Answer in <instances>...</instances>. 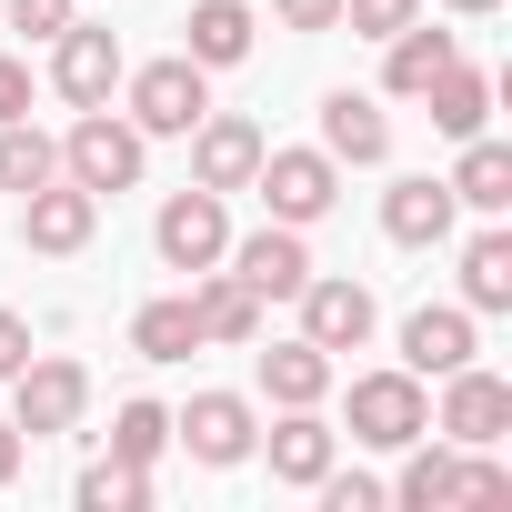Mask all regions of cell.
Instances as JSON below:
<instances>
[{"label":"cell","instance_id":"obj_37","mask_svg":"<svg viewBox=\"0 0 512 512\" xmlns=\"http://www.w3.org/2000/svg\"><path fill=\"white\" fill-rule=\"evenodd\" d=\"M21 452H31V442H21V422H0V492L21 482Z\"/></svg>","mask_w":512,"mask_h":512},{"label":"cell","instance_id":"obj_34","mask_svg":"<svg viewBox=\"0 0 512 512\" xmlns=\"http://www.w3.org/2000/svg\"><path fill=\"white\" fill-rule=\"evenodd\" d=\"M282 31H342V0H272Z\"/></svg>","mask_w":512,"mask_h":512},{"label":"cell","instance_id":"obj_3","mask_svg":"<svg viewBox=\"0 0 512 512\" xmlns=\"http://www.w3.org/2000/svg\"><path fill=\"white\" fill-rule=\"evenodd\" d=\"M81 412H91V372H81V362L31 352V362L11 372V422H21V442H51V432H71Z\"/></svg>","mask_w":512,"mask_h":512},{"label":"cell","instance_id":"obj_14","mask_svg":"<svg viewBox=\"0 0 512 512\" xmlns=\"http://www.w3.org/2000/svg\"><path fill=\"white\" fill-rule=\"evenodd\" d=\"M452 221H462V201H452V181H432V171H412V181L382 191V231H392L402 251H442Z\"/></svg>","mask_w":512,"mask_h":512},{"label":"cell","instance_id":"obj_6","mask_svg":"<svg viewBox=\"0 0 512 512\" xmlns=\"http://www.w3.org/2000/svg\"><path fill=\"white\" fill-rule=\"evenodd\" d=\"M151 251H161V262L171 272H211L221 262V251H231V211H221V191H171L161 201V221H151Z\"/></svg>","mask_w":512,"mask_h":512},{"label":"cell","instance_id":"obj_36","mask_svg":"<svg viewBox=\"0 0 512 512\" xmlns=\"http://www.w3.org/2000/svg\"><path fill=\"white\" fill-rule=\"evenodd\" d=\"M21 362H31V322H21V312H0V382H11Z\"/></svg>","mask_w":512,"mask_h":512},{"label":"cell","instance_id":"obj_26","mask_svg":"<svg viewBox=\"0 0 512 512\" xmlns=\"http://www.w3.org/2000/svg\"><path fill=\"white\" fill-rule=\"evenodd\" d=\"M131 352H141V362H191V352H201L191 292H171V302H141V312H131Z\"/></svg>","mask_w":512,"mask_h":512},{"label":"cell","instance_id":"obj_30","mask_svg":"<svg viewBox=\"0 0 512 512\" xmlns=\"http://www.w3.org/2000/svg\"><path fill=\"white\" fill-rule=\"evenodd\" d=\"M342 21H352V41H392L402 21H422V0H342Z\"/></svg>","mask_w":512,"mask_h":512},{"label":"cell","instance_id":"obj_9","mask_svg":"<svg viewBox=\"0 0 512 512\" xmlns=\"http://www.w3.org/2000/svg\"><path fill=\"white\" fill-rule=\"evenodd\" d=\"M412 432H432V402H422V382H412V372H362V382H352V442H372V452H402Z\"/></svg>","mask_w":512,"mask_h":512},{"label":"cell","instance_id":"obj_22","mask_svg":"<svg viewBox=\"0 0 512 512\" xmlns=\"http://www.w3.org/2000/svg\"><path fill=\"white\" fill-rule=\"evenodd\" d=\"M191 41V61L201 71H231V61H251V31H262V21H251V0H191V21H181Z\"/></svg>","mask_w":512,"mask_h":512},{"label":"cell","instance_id":"obj_5","mask_svg":"<svg viewBox=\"0 0 512 512\" xmlns=\"http://www.w3.org/2000/svg\"><path fill=\"white\" fill-rule=\"evenodd\" d=\"M432 432H442V442H462V452H492V442L512 432V382H502V372H482V362L442 372V412H432Z\"/></svg>","mask_w":512,"mask_h":512},{"label":"cell","instance_id":"obj_16","mask_svg":"<svg viewBox=\"0 0 512 512\" xmlns=\"http://www.w3.org/2000/svg\"><path fill=\"white\" fill-rule=\"evenodd\" d=\"M322 151H332L342 171H382V161H392L382 101H372V91H332V101H322Z\"/></svg>","mask_w":512,"mask_h":512},{"label":"cell","instance_id":"obj_13","mask_svg":"<svg viewBox=\"0 0 512 512\" xmlns=\"http://www.w3.org/2000/svg\"><path fill=\"white\" fill-rule=\"evenodd\" d=\"M221 262H231V272H241L251 292H262V302H292V292L312 282V241H302L292 221H262V231H251V241H231Z\"/></svg>","mask_w":512,"mask_h":512},{"label":"cell","instance_id":"obj_8","mask_svg":"<svg viewBox=\"0 0 512 512\" xmlns=\"http://www.w3.org/2000/svg\"><path fill=\"white\" fill-rule=\"evenodd\" d=\"M171 442H181L191 462L231 472V462H251L262 422H251V402H241V392H191V412H171Z\"/></svg>","mask_w":512,"mask_h":512},{"label":"cell","instance_id":"obj_35","mask_svg":"<svg viewBox=\"0 0 512 512\" xmlns=\"http://www.w3.org/2000/svg\"><path fill=\"white\" fill-rule=\"evenodd\" d=\"M21 111H31V61L0 51V121H21Z\"/></svg>","mask_w":512,"mask_h":512},{"label":"cell","instance_id":"obj_1","mask_svg":"<svg viewBox=\"0 0 512 512\" xmlns=\"http://www.w3.org/2000/svg\"><path fill=\"white\" fill-rule=\"evenodd\" d=\"M141 161H151V141H141L131 111H111V101H91V111L71 121V141H61V181H81V191H131Z\"/></svg>","mask_w":512,"mask_h":512},{"label":"cell","instance_id":"obj_20","mask_svg":"<svg viewBox=\"0 0 512 512\" xmlns=\"http://www.w3.org/2000/svg\"><path fill=\"white\" fill-rule=\"evenodd\" d=\"M392 502H402V512H452V502H462V442L412 432V442H402V482H392Z\"/></svg>","mask_w":512,"mask_h":512},{"label":"cell","instance_id":"obj_7","mask_svg":"<svg viewBox=\"0 0 512 512\" xmlns=\"http://www.w3.org/2000/svg\"><path fill=\"white\" fill-rule=\"evenodd\" d=\"M91 231H101V191H81V181H41V191H21V241L41 251V262L91 251Z\"/></svg>","mask_w":512,"mask_h":512},{"label":"cell","instance_id":"obj_23","mask_svg":"<svg viewBox=\"0 0 512 512\" xmlns=\"http://www.w3.org/2000/svg\"><path fill=\"white\" fill-rule=\"evenodd\" d=\"M262 392H272L282 412L322 402V392H332V352H322V342H302V332H292V342H272V352H262Z\"/></svg>","mask_w":512,"mask_h":512},{"label":"cell","instance_id":"obj_29","mask_svg":"<svg viewBox=\"0 0 512 512\" xmlns=\"http://www.w3.org/2000/svg\"><path fill=\"white\" fill-rule=\"evenodd\" d=\"M151 502V472L141 462H91L81 472V512H141Z\"/></svg>","mask_w":512,"mask_h":512},{"label":"cell","instance_id":"obj_32","mask_svg":"<svg viewBox=\"0 0 512 512\" xmlns=\"http://www.w3.org/2000/svg\"><path fill=\"white\" fill-rule=\"evenodd\" d=\"M71 21H81V0H11V31L21 41H61Z\"/></svg>","mask_w":512,"mask_h":512},{"label":"cell","instance_id":"obj_11","mask_svg":"<svg viewBox=\"0 0 512 512\" xmlns=\"http://www.w3.org/2000/svg\"><path fill=\"white\" fill-rule=\"evenodd\" d=\"M51 91H61L71 111L111 101V91H121V31H91V21H71V31L51 41Z\"/></svg>","mask_w":512,"mask_h":512},{"label":"cell","instance_id":"obj_38","mask_svg":"<svg viewBox=\"0 0 512 512\" xmlns=\"http://www.w3.org/2000/svg\"><path fill=\"white\" fill-rule=\"evenodd\" d=\"M442 11H462V21H492V11H502V0H442Z\"/></svg>","mask_w":512,"mask_h":512},{"label":"cell","instance_id":"obj_18","mask_svg":"<svg viewBox=\"0 0 512 512\" xmlns=\"http://www.w3.org/2000/svg\"><path fill=\"white\" fill-rule=\"evenodd\" d=\"M262 452H272V482L312 492V482L342 462V432L322 422V402H302V412H282V422H272V442H262Z\"/></svg>","mask_w":512,"mask_h":512},{"label":"cell","instance_id":"obj_2","mask_svg":"<svg viewBox=\"0 0 512 512\" xmlns=\"http://www.w3.org/2000/svg\"><path fill=\"white\" fill-rule=\"evenodd\" d=\"M201 111H211V71H201L191 51H171V61L131 71V131H141V141H181Z\"/></svg>","mask_w":512,"mask_h":512},{"label":"cell","instance_id":"obj_19","mask_svg":"<svg viewBox=\"0 0 512 512\" xmlns=\"http://www.w3.org/2000/svg\"><path fill=\"white\" fill-rule=\"evenodd\" d=\"M452 61H462V51H452V31H432V21H402V31L382 41V91H392V101H422V91H432Z\"/></svg>","mask_w":512,"mask_h":512},{"label":"cell","instance_id":"obj_27","mask_svg":"<svg viewBox=\"0 0 512 512\" xmlns=\"http://www.w3.org/2000/svg\"><path fill=\"white\" fill-rule=\"evenodd\" d=\"M41 181H61V141L21 111V121H0V191H41Z\"/></svg>","mask_w":512,"mask_h":512},{"label":"cell","instance_id":"obj_28","mask_svg":"<svg viewBox=\"0 0 512 512\" xmlns=\"http://www.w3.org/2000/svg\"><path fill=\"white\" fill-rule=\"evenodd\" d=\"M161 452H171V412H161V402H121V422H111V462H141V472H151Z\"/></svg>","mask_w":512,"mask_h":512},{"label":"cell","instance_id":"obj_4","mask_svg":"<svg viewBox=\"0 0 512 512\" xmlns=\"http://www.w3.org/2000/svg\"><path fill=\"white\" fill-rule=\"evenodd\" d=\"M251 191L272 201V221H292V231H312L332 201H342V161L332 151H262V171H251Z\"/></svg>","mask_w":512,"mask_h":512},{"label":"cell","instance_id":"obj_12","mask_svg":"<svg viewBox=\"0 0 512 512\" xmlns=\"http://www.w3.org/2000/svg\"><path fill=\"white\" fill-rule=\"evenodd\" d=\"M292 302H302V342H322V352H362V342H372V322H382V312H372V292H362V282H342V272H312Z\"/></svg>","mask_w":512,"mask_h":512},{"label":"cell","instance_id":"obj_33","mask_svg":"<svg viewBox=\"0 0 512 512\" xmlns=\"http://www.w3.org/2000/svg\"><path fill=\"white\" fill-rule=\"evenodd\" d=\"M462 502H472V512H502V502H512V472H502L492 452H472V462H462Z\"/></svg>","mask_w":512,"mask_h":512},{"label":"cell","instance_id":"obj_25","mask_svg":"<svg viewBox=\"0 0 512 512\" xmlns=\"http://www.w3.org/2000/svg\"><path fill=\"white\" fill-rule=\"evenodd\" d=\"M422 101H432V131H442V141H472V131H492V81H482L472 61H452V71H442Z\"/></svg>","mask_w":512,"mask_h":512},{"label":"cell","instance_id":"obj_15","mask_svg":"<svg viewBox=\"0 0 512 512\" xmlns=\"http://www.w3.org/2000/svg\"><path fill=\"white\" fill-rule=\"evenodd\" d=\"M262 292H251L241 272H191V322H201V342H221V352H241V342H262Z\"/></svg>","mask_w":512,"mask_h":512},{"label":"cell","instance_id":"obj_17","mask_svg":"<svg viewBox=\"0 0 512 512\" xmlns=\"http://www.w3.org/2000/svg\"><path fill=\"white\" fill-rule=\"evenodd\" d=\"M472 322H482V312H462V302H442V312L422 302V312L402 322V372H412V382L462 372V362H472Z\"/></svg>","mask_w":512,"mask_h":512},{"label":"cell","instance_id":"obj_24","mask_svg":"<svg viewBox=\"0 0 512 512\" xmlns=\"http://www.w3.org/2000/svg\"><path fill=\"white\" fill-rule=\"evenodd\" d=\"M462 312H512V231H472L462 241Z\"/></svg>","mask_w":512,"mask_h":512},{"label":"cell","instance_id":"obj_31","mask_svg":"<svg viewBox=\"0 0 512 512\" xmlns=\"http://www.w3.org/2000/svg\"><path fill=\"white\" fill-rule=\"evenodd\" d=\"M312 492H322V502H332V512H382V502H392V492H382V482H372V472H342V462H332V472H322V482H312Z\"/></svg>","mask_w":512,"mask_h":512},{"label":"cell","instance_id":"obj_21","mask_svg":"<svg viewBox=\"0 0 512 512\" xmlns=\"http://www.w3.org/2000/svg\"><path fill=\"white\" fill-rule=\"evenodd\" d=\"M442 181H452V201H462V211H482V221H502V211H512V141H492V131H472V141H462V161H452Z\"/></svg>","mask_w":512,"mask_h":512},{"label":"cell","instance_id":"obj_10","mask_svg":"<svg viewBox=\"0 0 512 512\" xmlns=\"http://www.w3.org/2000/svg\"><path fill=\"white\" fill-rule=\"evenodd\" d=\"M181 141H191V181L201 191H251V171H262V151H272L241 111H201Z\"/></svg>","mask_w":512,"mask_h":512}]
</instances>
